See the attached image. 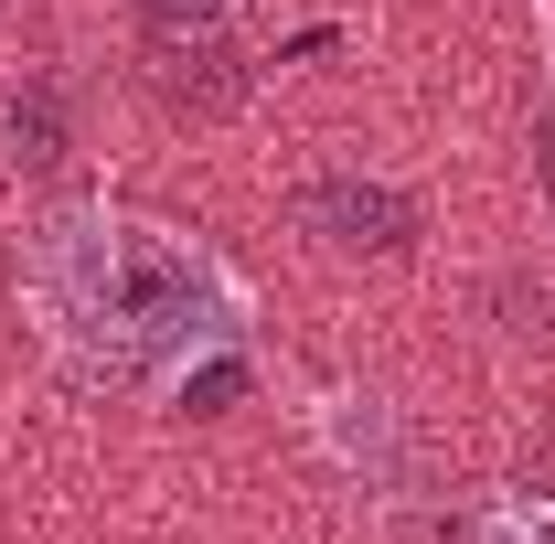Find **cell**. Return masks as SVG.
I'll use <instances>...</instances> for the list:
<instances>
[{"mask_svg": "<svg viewBox=\"0 0 555 544\" xmlns=\"http://www.w3.org/2000/svg\"><path fill=\"white\" fill-rule=\"evenodd\" d=\"M22 310L86 385L118 396H171L204 352L246 341V299L193 235L107 204L43 213L22 235Z\"/></svg>", "mask_w": 555, "mask_h": 544, "instance_id": "obj_1", "label": "cell"}, {"mask_svg": "<svg viewBox=\"0 0 555 544\" xmlns=\"http://www.w3.org/2000/svg\"><path fill=\"white\" fill-rule=\"evenodd\" d=\"M299 224L332 235V246H352V257H406L416 246V204L385 193V182H352V171H321L299 193Z\"/></svg>", "mask_w": 555, "mask_h": 544, "instance_id": "obj_2", "label": "cell"}, {"mask_svg": "<svg viewBox=\"0 0 555 544\" xmlns=\"http://www.w3.org/2000/svg\"><path fill=\"white\" fill-rule=\"evenodd\" d=\"M406 544H555V502H534V491H481L449 523H406Z\"/></svg>", "mask_w": 555, "mask_h": 544, "instance_id": "obj_3", "label": "cell"}, {"mask_svg": "<svg viewBox=\"0 0 555 544\" xmlns=\"http://www.w3.org/2000/svg\"><path fill=\"white\" fill-rule=\"evenodd\" d=\"M0 129L22 150V171H54V160H65V86H54V75H22L11 107H0Z\"/></svg>", "mask_w": 555, "mask_h": 544, "instance_id": "obj_4", "label": "cell"}, {"mask_svg": "<svg viewBox=\"0 0 555 544\" xmlns=\"http://www.w3.org/2000/svg\"><path fill=\"white\" fill-rule=\"evenodd\" d=\"M224 11H235V0H139V22H150L160 43H204Z\"/></svg>", "mask_w": 555, "mask_h": 544, "instance_id": "obj_5", "label": "cell"}, {"mask_svg": "<svg viewBox=\"0 0 555 544\" xmlns=\"http://www.w3.org/2000/svg\"><path fill=\"white\" fill-rule=\"evenodd\" d=\"M534 182H545V204H555V107L534 118Z\"/></svg>", "mask_w": 555, "mask_h": 544, "instance_id": "obj_6", "label": "cell"}]
</instances>
